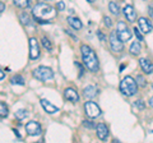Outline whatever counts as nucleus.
<instances>
[{"mask_svg": "<svg viewBox=\"0 0 153 143\" xmlns=\"http://www.w3.org/2000/svg\"><path fill=\"white\" fill-rule=\"evenodd\" d=\"M32 14L40 23H50L56 17V9L49 4L40 3L32 9Z\"/></svg>", "mask_w": 153, "mask_h": 143, "instance_id": "1", "label": "nucleus"}, {"mask_svg": "<svg viewBox=\"0 0 153 143\" xmlns=\"http://www.w3.org/2000/svg\"><path fill=\"white\" fill-rule=\"evenodd\" d=\"M80 52H82V59L85 68L89 72H97L100 68V64H98V58L96 55V52L87 45L80 46Z\"/></svg>", "mask_w": 153, "mask_h": 143, "instance_id": "2", "label": "nucleus"}, {"mask_svg": "<svg viewBox=\"0 0 153 143\" xmlns=\"http://www.w3.org/2000/svg\"><path fill=\"white\" fill-rule=\"evenodd\" d=\"M120 91L123 95H125V96H134L137 92H138V83L137 80H134L131 77H125L121 83H120Z\"/></svg>", "mask_w": 153, "mask_h": 143, "instance_id": "3", "label": "nucleus"}, {"mask_svg": "<svg viewBox=\"0 0 153 143\" xmlns=\"http://www.w3.org/2000/svg\"><path fill=\"white\" fill-rule=\"evenodd\" d=\"M32 75L35 77L36 79L41 80V82H46V80H51L54 78V72H52L50 68L47 66H37V68L33 70Z\"/></svg>", "mask_w": 153, "mask_h": 143, "instance_id": "4", "label": "nucleus"}, {"mask_svg": "<svg viewBox=\"0 0 153 143\" xmlns=\"http://www.w3.org/2000/svg\"><path fill=\"white\" fill-rule=\"evenodd\" d=\"M115 33H116V36L120 39L121 41H128L131 39V30L129 28L124 22H119L117 23V27H116V31H115Z\"/></svg>", "mask_w": 153, "mask_h": 143, "instance_id": "5", "label": "nucleus"}, {"mask_svg": "<svg viewBox=\"0 0 153 143\" xmlns=\"http://www.w3.org/2000/svg\"><path fill=\"white\" fill-rule=\"evenodd\" d=\"M84 111L88 118H97L101 115V109L93 101H87L84 104Z\"/></svg>", "mask_w": 153, "mask_h": 143, "instance_id": "6", "label": "nucleus"}, {"mask_svg": "<svg viewBox=\"0 0 153 143\" xmlns=\"http://www.w3.org/2000/svg\"><path fill=\"white\" fill-rule=\"evenodd\" d=\"M26 132H27V134H30V136H32V137H36V136H40L41 134V132H42V129H41V125L38 124L37 121H28L27 124H26Z\"/></svg>", "mask_w": 153, "mask_h": 143, "instance_id": "7", "label": "nucleus"}, {"mask_svg": "<svg viewBox=\"0 0 153 143\" xmlns=\"http://www.w3.org/2000/svg\"><path fill=\"white\" fill-rule=\"evenodd\" d=\"M123 42L119 37L116 36V33H111V36H110V46H111V50L114 52H121L123 49H124V45Z\"/></svg>", "mask_w": 153, "mask_h": 143, "instance_id": "8", "label": "nucleus"}, {"mask_svg": "<svg viewBox=\"0 0 153 143\" xmlns=\"http://www.w3.org/2000/svg\"><path fill=\"white\" fill-rule=\"evenodd\" d=\"M38 56H40V46H38V42L35 37H31L30 39V58L32 60H36Z\"/></svg>", "mask_w": 153, "mask_h": 143, "instance_id": "9", "label": "nucleus"}, {"mask_svg": "<svg viewBox=\"0 0 153 143\" xmlns=\"http://www.w3.org/2000/svg\"><path fill=\"white\" fill-rule=\"evenodd\" d=\"M138 25H139V30L143 32V33H151L152 30H153V26L152 23L147 19L144 17H140L139 21H138Z\"/></svg>", "mask_w": 153, "mask_h": 143, "instance_id": "10", "label": "nucleus"}, {"mask_svg": "<svg viewBox=\"0 0 153 143\" xmlns=\"http://www.w3.org/2000/svg\"><path fill=\"white\" fill-rule=\"evenodd\" d=\"M64 97L70 102H78L79 101V95L74 88H65Z\"/></svg>", "mask_w": 153, "mask_h": 143, "instance_id": "11", "label": "nucleus"}, {"mask_svg": "<svg viewBox=\"0 0 153 143\" xmlns=\"http://www.w3.org/2000/svg\"><path fill=\"white\" fill-rule=\"evenodd\" d=\"M96 130H97V137L101 141L107 139V137H108V128L105 125V124H102V123L98 124V125L96 127Z\"/></svg>", "mask_w": 153, "mask_h": 143, "instance_id": "12", "label": "nucleus"}, {"mask_svg": "<svg viewBox=\"0 0 153 143\" xmlns=\"http://www.w3.org/2000/svg\"><path fill=\"white\" fill-rule=\"evenodd\" d=\"M139 64H140V68L144 73H147V74L153 73V63H151V60H148L146 58H142L139 60Z\"/></svg>", "mask_w": 153, "mask_h": 143, "instance_id": "13", "label": "nucleus"}, {"mask_svg": "<svg viewBox=\"0 0 153 143\" xmlns=\"http://www.w3.org/2000/svg\"><path fill=\"white\" fill-rule=\"evenodd\" d=\"M41 105H42L44 110H45L47 114H55V112L59 111V109H57L55 105H52L50 101H47V100H45V98L41 100Z\"/></svg>", "mask_w": 153, "mask_h": 143, "instance_id": "14", "label": "nucleus"}, {"mask_svg": "<svg viewBox=\"0 0 153 143\" xmlns=\"http://www.w3.org/2000/svg\"><path fill=\"white\" fill-rule=\"evenodd\" d=\"M124 16L129 22H134L135 21V10L131 5H125L124 8Z\"/></svg>", "mask_w": 153, "mask_h": 143, "instance_id": "15", "label": "nucleus"}, {"mask_svg": "<svg viewBox=\"0 0 153 143\" xmlns=\"http://www.w3.org/2000/svg\"><path fill=\"white\" fill-rule=\"evenodd\" d=\"M83 95L85 98H93L96 95H97V88L94 86H87L84 89H83Z\"/></svg>", "mask_w": 153, "mask_h": 143, "instance_id": "16", "label": "nucleus"}, {"mask_svg": "<svg viewBox=\"0 0 153 143\" xmlns=\"http://www.w3.org/2000/svg\"><path fill=\"white\" fill-rule=\"evenodd\" d=\"M68 22H69V25L74 28V30H80V28L83 27V25H82V22H80V19L79 18H76V17H69L68 18Z\"/></svg>", "mask_w": 153, "mask_h": 143, "instance_id": "17", "label": "nucleus"}, {"mask_svg": "<svg viewBox=\"0 0 153 143\" xmlns=\"http://www.w3.org/2000/svg\"><path fill=\"white\" fill-rule=\"evenodd\" d=\"M139 42H140V41H139ZM139 42H138V41L133 42V44L130 45V47H129V51H130V54L134 55V56H137V55H139V54H140L142 46H140Z\"/></svg>", "mask_w": 153, "mask_h": 143, "instance_id": "18", "label": "nucleus"}, {"mask_svg": "<svg viewBox=\"0 0 153 143\" xmlns=\"http://www.w3.org/2000/svg\"><path fill=\"white\" fill-rule=\"evenodd\" d=\"M13 3L16 7L22 8V9H26L31 5V0H13Z\"/></svg>", "mask_w": 153, "mask_h": 143, "instance_id": "19", "label": "nucleus"}, {"mask_svg": "<svg viewBox=\"0 0 153 143\" xmlns=\"http://www.w3.org/2000/svg\"><path fill=\"white\" fill-rule=\"evenodd\" d=\"M19 19H21V23L23 26H28L31 25V18H30V14H27L26 12H22L21 16H19Z\"/></svg>", "mask_w": 153, "mask_h": 143, "instance_id": "20", "label": "nucleus"}, {"mask_svg": "<svg viewBox=\"0 0 153 143\" xmlns=\"http://www.w3.org/2000/svg\"><path fill=\"white\" fill-rule=\"evenodd\" d=\"M108 8H110V12H111L112 14H115V16H119V14H120V9H119V5H117L116 3L110 1Z\"/></svg>", "mask_w": 153, "mask_h": 143, "instance_id": "21", "label": "nucleus"}, {"mask_svg": "<svg viewBox=\"0 0 153 143\" xmlns=\"http://www.w3.org/2000/svg\"><path fill=\"white\" fill-rule=\"evenodd\" d=\"M12 84H19V86H23L25 84V78L22 75H14L12 78Z\"/></svg>", "mask_w": 153, "mask_h": 143, "instance_id": "22", "label": "nucleus"}, {"mask_svg": "<svg viewBox=\"0 0 153 143\" xmlns=\"http://www.w3.org/2000/svg\"><path fill=\"white\" fill-rule=\"evenodd\" d=\"M41 44H42V46H44L47 51H51L52 50V45H51V42H50V40L47 39V37H42Z\"/></svg>", "mask_w": 153, "mask_h": 143, "instance_id": "23", "label": "nucleus"}, {"mask_svg": "<svg viewBox=\"0 0 153 143\" xmlns=\"http://www.w3.org/2000/svg\"><path fill=\"white\" fill-rule=\"evenodd\" d=\"M8 107H7V105L4 104V102H1L0 104V116H1V119H4V118H7L8 116Z\"/></svg>", "mask_w": 153, "mask_h": 143, "instance_id": "24", "label": "nucleus"}, {"mask_svg": "<svg viewBox=\"0 0 153 143\" xmlns=\"http://www.w3.org/2000/svg\"><path fill=\"white\" fill-rule=\"evenodd\" d=\"M135 80H137V83H138V86H139V87H146V86H147V80H146V78L143 77V75H140V74H138V75H137Z\"/></svg>", "mask_w": 153, "mask_h": 143, "instance_id": "25", "label": "nucleus"}, {"mask_svg": "<svg viewBox=\"0 0 153 143\" xmlns=\"http://www.w3.org/2000/svg\"><path fill=\"white\" fill-rule=\"evenodd\" d=\"M27 116V111L26 110H18L16 112V118L18 119V120H23V119H26Z\"/></svg>", "mask_w": 153, "mask_h": 143, "instance_id": "26", "label": "nucleus"}, {"mask_svg": "<svg viewBox=\"0 0 153 143\" xmlns=\"http://www.w3.org/2000/svg\"><path fill=\"white\" fill-rule=\"evenodd\" d=\"M134 105H135V107L138 110H144L146 109V105H144V101H143V100H137Z\"/></svg>", "mask_w": 153, "mask_h": 143, "instance_id": "27", "label": "nucleus"}, {"mask_svg": "<svg viewBox=\"0 0 153 143\" xmlns=\"http://www.w3.org/2000/svg\"><path fill=\"white\" fill-rule=\"evenodd\" d=\"M134 33H135V36H137V39L138 41H144V39H143V35H142V31L140 30H138V27L134 28Z\"/></svg>", "mask_w": 153, "mask_h": 143, "instance_id": "28", "label": "nucleus"}, {"mask_svg": "<svg viewBox=\"0 0 153 143\" xmlns=\"http://www.w3.org/2000/svg\"><path fill=\"white\" fill-rule=\"evenodd\" d=\"M83 125L85 128H89V129H93V128H96L94 124L92 121H89V120H83Z\"/></svg>", "mask_w": 153, "mask_h": 143, "instance_id": "29", "label": "nucleus"}, {"mask_svg": "<svg viewBox=\"0 0 153 143\" xmlns=\"http://www.w3.org/2000/svg\"><path fill=\"white\" fill-rule=\"evenodd\" d=\"M103 23H105V26L108 27V28L112 26V22H111V19H110L108 17H103Z\"/></svg>", "mask_w": 153, "mask_h": 143, "instance_id": "30", "label": "nucleus"}, {"mask_svg": "<svg viewBox=\"0 0 153 143\" xmlns=\"http://www.w3.org/2000/svg\"><path fill=\"white\" fill-rule=\"evenodd\" d=\"M56 9L57 10H65V4H64V1H59L56 4Z\"/></svg>", "mask_w": 153, "mask_h": 143, "instance_id": "31", "label": "nucleus"}, {"mask_svg": "<svg viewBox=\"0 0 153 143\" xmlns=\"http://www.w3.org/2000/svg\"><path fill=\"white\" fill-rule=\"evenodd\" d=\"M75 66H78V68H79V77H82V75H83V73H84V68H83V66L82 65H80L79 63H76V61H75Z\"/></svg>", "mask_w": 153, "mask_h": 143, "instance_id": "32", "label": "nucleus"}, {"mask_svg": "<svg viewBox=\"0 0 153 143\" xmlns=\"http://www.w3.org/2000/svg\"><path fill=\"white\" fill-rule=\"evenodd\" d=\"M97 35H98V37H100V40H101V41H105V40H106V37H105V35H103L101 31H97Z\"/></svg>", "mask_w": 153, "mask_h": 143, "instance_id": "33", "label": "nucleus"}, {"mask_svg": "<svg viewBox=\"0 0 153 143\" xmlns=\"http://www.w3.org/2000/svg\"><path fill=\"white\" fill-rule=\"evenodd\" d=\"M4 9H5V7H4V3H1V4H0V13H3Z\"/></svg>", "mask_w": 153, "mask_h": 143, "instance_id": "34", "label": "nucleus"}, {"mask_svg": "<svg viewBox=\"0 0 153 143\" xmlns=\"http://www.w3.org/2000/svg\"><path fill=\"white\" fill-rule=\"evenodd\" d=\"M4 77H5V74H4V70H1V72H0V79H4Z\"/></svg>", "mask_w": 153, "mask_h": 143, "instance_id": "35", "label": "nucleus"}, {"mask_svg": "<svg viewBox=\"0 0 153 143\" xmlns=\"http://www.w3.org/2000/svg\"><path fill=\"white\" fill-rule=\"evenodd\" d=\"M148 10H149V14H151V17L153 18V8H152V7H149V8H148Z\"/></svg>", "mask_w": 153, "mask_h": 143, "instance_id": "36", "label": "nucleus"}, {"mask_svg": "<svg viewBox=\"0 0 153 143\" xmlns=\"http://www.w3.org/2000/svg\"><path fill=\"white\" fill-rule=\"evenodd\" d=\"M13 132L16 133V136H17L18 138H21V134H19V133H18V130H17V129H13Z\"/></svg>", "mask_w": 153, "mask_h": 143, "instance_id": "37", "label": "nucleus"}, {"mask_svg": "<svg viewBox=\"0 0 153 143\" xmlns=\"http://www.w3.org/2000/svg\"><path fill=\"white\" fill-rule=\"evenodd\" d=\"M149 106H151V107H153V97H152V98H149Z\"/></svg>", "mask_w": 153, "mask_h": 143, "instance_id": "38", "label": "nucleus"}, {"mask_svg": "<svg viewBox=\"0 0 153 143\" xmlns=\"http://www.w3.org/2000/svg\"><path fill=\"white\" fill-rule=\"evenodd\" d=\"M87 1H88V3H93V1H94V0H87Z\"/></svg>", "mask_w": 153, "mask_h": 143, "instance_id": "39", "label": "nucleus"}, {"mask_svg": "<svg viewBox=\"0 0 153 143\" xmlns=\"http://www.w3.org/2000/svg\"><path fill=\"white\" fill-rule=\"evenodd\" d=\"M152 91H153V86H152Z\"/></svg>", "mask_w": 153, "mask_h": 143, "instance_id": "40", "label": "nucleus"}]
</instances>
